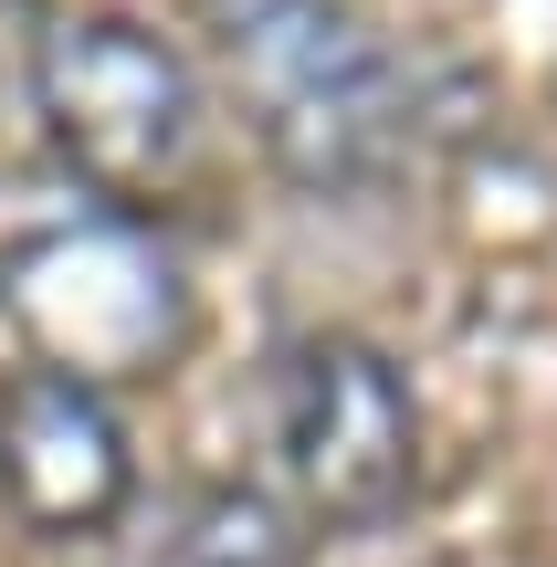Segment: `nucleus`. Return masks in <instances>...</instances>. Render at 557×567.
I'll return each instance as SVG.
<instances>
[{
  "instance_id": "1",
  "label": "nucleus",
  "mask_w": 557,
  "mask_h": 567,
  "mask_svg": "<svg viewBox=\"0 0 557 567\" xmlns=\"http://www.w3.org/2000/svg\"><path fill=\"white\" fill-rule=\"evenodd\" d=\"M221 116L306 200H369L411 158V84L358 0H200Z\"/></svg>"
},
{
  "instance_id": "2",
  "label": "nucleus",
  "mask_w": 557,
  "mask_h": 567,
  "mask_svg": "<svg viewBox=\"0 0 557 567\" xmlns=\"http://www.w3.org/2000/svg\"><path fill=\"white\" fill-rule=\"evenodd\" d=\"M32 116L105 221L168 231L189 210H210L221 116H210V84L189 74V53L168 32H147L126 11H53L32 32Z\"/></svg>"
},
{
  "instance_id": "3",
  "label": "nucleus",
  "mask_w": 557,
  "mask_h": 567,
  "mask_svg": "<svg viewBox=\"0 0 557 567\" xmlns=\"http://www.w3.org/2000/svg\"><path fill=\"white\" fill-rule=\"evenodd\" d=\"M274 463L306 526L327 536H369L421 494V400L400 379L390 347L348 337V326H306L274 347Z\"/></svg>"
},
{
  "instance_id": "4",
  "label": "nucleus",
  "mask_w": 557,
  "mask_h": 567,
  "mask_svg": "<svg viewBox=\"0 0 557 567\" xmlns=\"http://www.w3.org/2000/svg\"><path fill=\"white\" fill-rule=\"evenodd\" d=\"M0 316L21 326L32 368L105 389V379H147L179 358L189 337V295L158 231L137 221H63V231H21L0 252Z\"/></svg>"
},
{
  "instance_id": "5",
  "label": "nucleus",
  "mask_w": 557,
  "mask_h": 567,
  "mask_svg": "<svg viewBox=\"0 0 557 567\" xmlns=\"http://www.w3.org/2000/svg\"><path fill=\"white\" fill-rule=\"evenodd\" d=\"M137 494V452L105 389L63 368H0V505L42 547H95Z\"/></svg>"
},
{
  "instance_id": "6",
  "label": "nucleus",
  "mask_w": 557,
  "mask_h": 567,
  "mask_svg": "<svg viewBox=\"0 0 557 567\" xmlns=\"http://www.w3.org/2000/svg\"><path fill=\"white\" fill-rule=\"evenodd\" d=\"M158 567H306L295 515L252 484H200L158 536Z\"/></svg>"
}]
</instances>
